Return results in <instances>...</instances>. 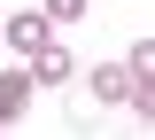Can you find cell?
Wrapping results in <instances>:
<instances>
[{
	"label": "cell",
	"instance_id": "obj_6",
	"mask_svg": "<svg viewBox=\"0 0 155 140\" xmlns=\"http://www.w3.org/2000/svg\"><path fill=\"white\" fill-rule=\"evenodd\" d=\"M78 16H85V0H47V23H54V31H62V23H78Z\"/></svg>",
	"mask_w": 155,
	"mask_h": 140
},
{
	"label": "cell",
	"instance_id": "obj_2",
	"mask_svg": "<svg viewBox=\"0 0 155 140\" xmlns=\"http://www.w3.org/2000/svg\"><path fill=\"white\" fill-rule=\"evenodd\" d=\"M23 70H31V86H39V94H47V86H70V78H78V62H70V47H62V39H47L39 55H23Z\"/></svg>",
	"mask_w": 155,
	"mask_h": 140
},
{
	"label": "cell",
	"instance_id": "obj_3",
	"mask_svg": "<svg viewBox=\"0 0 155 140\" xmlns=\"http://www.w3.org/2000/svg\"><path fill=\"white\" fill-rule=\"evenodd\" d=\"M0 39L16 47V55H39V47L54 39V23H47V8H23V16H8V23H0Z\"/></svg>",
	"mask_w": 155,
	"mask_h": 140
},
{
	"label": "cell",
	"instance_id": "obj_5",
	"mask_svg": "<svg viewBox=\"0 0 155 140\" xmlns=\"http://www.w3.org/2000/svg\"><path fill=\"white\" fill-rule=\"evenodd\" d=\"M124 70H132V78H140V86H155V39H140V47H132V55H124Z\"/></svg>",
	"mask_w": 155,
	"mask_h": 140
},
{
	"label": "cell",
	"instance_id": "obj_1",
	"mask_svg": "<svg viewBox=\"0 0 155 140\" xmlns=\"http://www.w3.org/2000/svg\"><path fill=\"white\" fill-rule=\"evenodd\" d=\"M85 86H93L101 109H132V117H147V109H155V86H140L124 62H93V70H85Z\"/></svg>",
	"mask_w": 155,
	"mask_h": 140
},
{
	"label": "cell",
	"instance_id": "obj_4",
	"mask_svg": "<svg viewBox=\"0 0 155 140\" xmlns=\"http://www.w3.org/2000/svg\"><path fill=\"white\" fill-rule=\"evenodd\" d=\"M31 94H39V86H31L23 62H16V70H0V125H16L23 109H31Z\"/></svg>",
	"mask_w": 155,
	"mask_h": 140
}]
</instances>
